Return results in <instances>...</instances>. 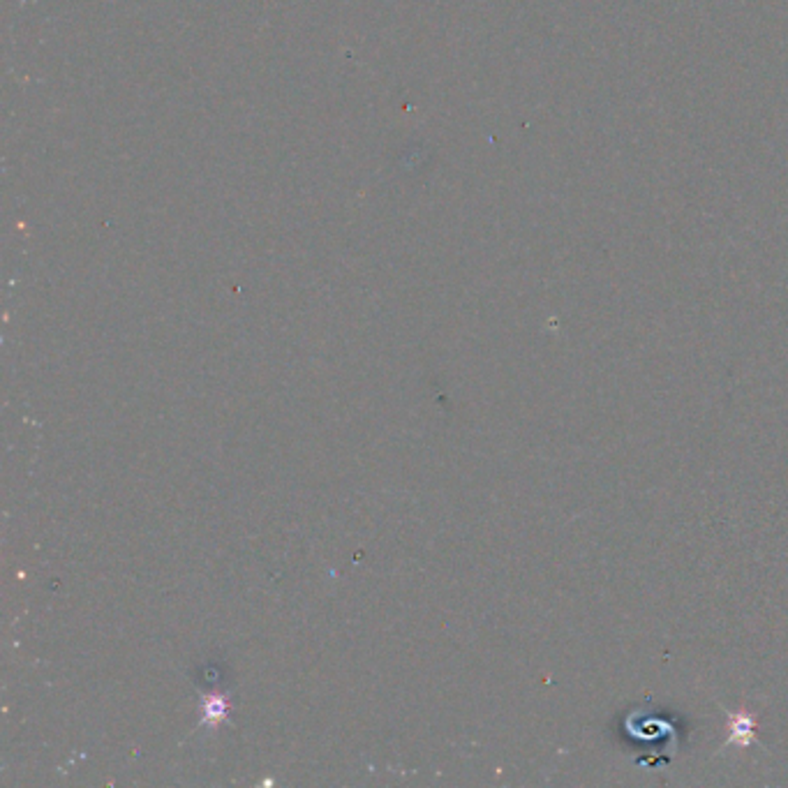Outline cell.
I'll return each mask as SVG.
<instances>
[{
	"label": "cell",
	"mask_w": 788,
	"mask_h": 788,
	"mask_svg": "<svg viewBox=\"0 0 788 788\" xmlns=\"http://www.w3.org/2000/svg\"><path fill=\"white\" fill-rule=\"evenodd\" d=\"M758 743L756 733V717L747 712H735L733 717H728V740L723 743L722 752H726L731 744L738 749H747Z\"/></svg>",
	"instance_id": "6da1fadb"
}]
</instances>
